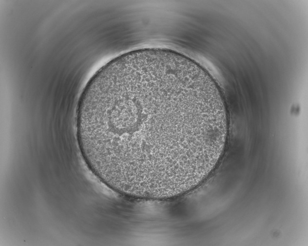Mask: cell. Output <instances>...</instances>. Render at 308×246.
I'll return each mask as SVG.
<instances>
[{
  "mask_svg": "<svg viewBox=\"0 0 308 246\" xmlns=\"http://www.w3.org/2000/svg\"><path fill=\"white\" fill-rule=\"evenodd\" d=\"M76 136L90 171L130 198L161 200L193 189L224 151L227 110L216 83L174 51L120 55L90 78L78 100Z\"/></svg>",
  "mask_w": 308,
  "mask_h": 246,
  "instance_id": "1",
  "label": "cell"
}]
</instances>
